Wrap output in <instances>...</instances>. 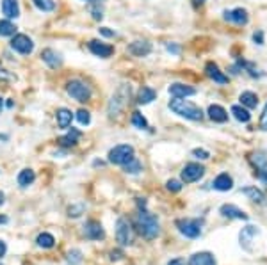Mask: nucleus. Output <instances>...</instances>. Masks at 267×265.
<instances>
[{
	"label": "nucleus",
	"mask_w": 267,
	"mask_h": 265,
	"mask_svg": "<svg viewBox=\"0 0 267 265\" xmlns=\"http://www.w3.org/2000/svg\"><path fill=\"white\" fill-rule=\"evenodd\" d=\"M68 263H71V265H79L80 261H82V253H80L79 249H73V251H70L68 253Z\"/></svg>",
	"instance_id": "c9c22d12"
},
{
	"label": "nucleus",
	"mask_w": 267,
	"mask_h": 265,
	"mask_svg": "<svg viewBox=\"0 0 267 265\" xmlns=\"http://www.w3.org/2000/svg\"><path fill=\"white\" fill-rule=\"evenodd\" d=\"M128 100H130V86L128 84H121L118 89L114 91V94L109 100V116L110 117L118 116Z\"/></svg>",
	"instance_id": "7ed1b4c3"
},
{
	"label": "nucleus",
	"mask_w": 267,
	"mask_h": 265,
	"mask_svg": "<svg viewBox=\"0 0 267 265\" xmlns=\"http://www.w3.org/2000/svg\"><path fill=\"white\" fill-rule=\"evenodd\" d=\"M205 175V168L198 162H191V164H185L182 169V182L184 183H193L198 182L200 178H203Z\"/></svg>",
	"instance_id": "9d476101"
},
{
	"label": "nucleus",
	"mask_w": 267,
	"mask_h": 265,
	"mask_svg": "<svg viewBox=\"0 0 267 265\" xmlns=\"http://www.w3.org/2000/svg\"><path fill=\"white\" fill-rule=\"evenodd\" d=\"M66 93L70 94L75 101L86 103V101L91 100L93 91H91V87L87 86L86 82H82V80H79V78H73V80H70V82L66 84Z\"/></svg>",
	"instance_id": "20e7f679"
},
{
	"label": "nucleus",
	"mask_w": 267,
	"mask_h": 265,
	"mask_svg": "<svg viewBox=\"0 0 267 265\" xmlns=\"http://www.w3.org/2000/svg\"><path fill=\"white\" fill-rule=\"evenodd\" d=\"M136 226H138L139 233L148 240H154L161 233V224H159L157 215L150 214L146 210H139L138 217H136Z\"/></svg>",
	"instance_id": "f257e3e1"
},
{
	"label": "nucleus",
	"mask_w": 267,
	"mask_h": 265,
	"mask_svg": "<svg viewBox=\"0 0 267 265\" xmlns=\"http://www.w3.org/2000/svg\"><path fill=\"white\" fill-rule=\"evenodd\" d=\"M32 4L36 6V8L40 9V11L43 13H50L55 9V2L54 0H32Z\"/></svg>",
	"instance_id": "72a5a7b5"
},
{
	"label": "nucleus",
	"mask_w": 267,
	"mask_h": 265,
	"mask_svg": "<svg viewBox=\"0 0 267 265\" xmlns=\"http://www.w3.org/2000/svg\"><path fill=\"white\" fill-rule=\"evenodd\" d=\"M224 20L226 22H232L235 25H246L249 22V16H247V11L242 8H235L230 9V11H224Z\"/></svg>",
	"instance_id": "2eb2a0df"
},
{
	"label": "nucleus",
	"mask_w": 267,
	"mask_h": 265,
	"mask_svg": "<svg viewBox=\"0 0 267 265\" xmlns=\"http://www.w3.org/2000/svg\"><path fill=\"white\" fill-rule=\"evenodd\" d=\"M240 192H242L244 196H247L249 199H253V201L260 203V205H265V203H267L265 194H263V192L260 191V189H256V187H244V189H240Z\"/></svg>",
	"instance_id": "cd10ccee"
},
{
	"label": "nucleus",
	"mask_w": 267,
	"mask_h": 265,
	"mask_svg": "<svg viewBox=\"0 0 267 265\" xmlns=\"http://www.w3.org/2000/svg\"><path fill=\"white\" fill-rule=\"evenodd\" d=\"M201 226L203 222L200 219H178L177 221V228L184 237L187 238H196L201 235Z\"/></svg>",
	"instance_id": "0eeeda50"
},
{
	"label": "nucleus",
	"mask_w": 267,
	"mask_h": 265,
	"mask_svg": "<svg viewBox=\"0 0 267 265\" xmlns=\"http://www.w3.org/2000/svg\"><path fill=\"white\" fill-rule=\"evenodd\" d=\"M212 187L219 192H226L233 189V178L228 173H221L219 176H216L212 182Z\"/></svg>",
	"instance_id": "f3484780"
},
{
	"label": "nucleus",
	"mask_w": 267,
	"mask_h": 265,
	"mask_svg": "<svg viewBox=\"0 0 267 265\" xmlns=\"http://www.w3.org/2000/svg\"><path fill=\"white\" fill-rule=\"evenodd\" d=\"M232 114H233V117H235L237 121H240V123H247V121L251 119V114H249V110H247L246 107H242V105H233L232 107Z\"/></svg>",
	"instance_id": "7c9ffc66"
},
{
	"label": "nucleus",
	"mask_w": 267,
	"mask_h": 265,
	"mask_svg": "<svg viewBox=\"0 0 267 265\" xmlns=\"http://www.w3.org/2000/svg\"><path fill=\"white\" fill-rule=\"evenodd\" d=\"M6 251H8V246H6V242H4V240H0V258L4 256Z\"/></svg>",
	"instance_id": "49530a36"
},
{
	"label": "nucleus",
	"mask_w": 267,
	"mask_h": 265,
	"mask_svg": "<svg viewBox=\"0 0 267 265\" xmlns=\"http://www.w3.org/2000/svg\"><path fill=\"white\" fill-rule=\"evenodd\" d=\"M166 187H168V191H171V192H180L182 191V183L178 182V180H168Z\"/></svg>",
	"instance_id": "4c0bfd02"
},
{
	"label": "nucleus",
	"mask_w": 267,
	"mask_h": 265,
	"mask_svg": "<svg viewBox=\"0 0 267 265\" xmlns=\"http://www.w3.org/2000/svg\"><path fill=\"white\" fill-rule=\"evenodd\" d=\"M169 94L175 98H187V96H193L196 94V89L193 86H187V84H180V82H175L169 86Z\"/></svg>",
	"instance_id": "dca6fc26"
},
{
	"label": "nucleus",
	"mask_w": 267,
	"mask_h": 265,
	"mask_svg": "<svg viewBox=\"0 0 267 265\" xmlns=\"http://www.w3.org/2000/svg\"><path fill=\"white\" fill-rule=\"evenodd\" d=\"M189 265H217L216 258L208 251H201V253H194L189 258Z\"/></svg>",
	"instance_id": "aec40b11"
},
{
	"label": "nucleus",
	"mask_w": 267,
	"mask_h": 265,
	"mask_svg": "<svg viewBox=\"0 0 267 265\" xmlns=\"http://www.w3.org/2000/svg\"><path fill=\"white\" fill-rule=\"evenodd\" d=\"M87 48H89V52L93 55H96V57H102V59H107V57H110V55L114 54L112 45L103 43V41H98V39H91L89 43H87Z\"/></svg>",
	"instance_id": "9b49d317"
},
{
	"label": "nucleus",
	"mask_w": 267,
	"mask_h": 265,
	"mask_svg": "<svg viewBox=\"0 0 267 265\" xmlns=\"http://www.w3.org/2000/svg\"><path fill=\"white\" fill-rule=\"evenodd\" d=\"M121 168H123V171H125V173H130V175H136V173L141 171L143 166H141V162H139V160L136 159V157H134L132 160H128V162H126L125 166H121Z\"/></svg>",
	"instance_id": "f704fd0d"
},
{
	"label": "nucleus",
	"mask_w": 267,
	"mask_h": 265,
	"mask_svg": "<svg viewBox=\"0 0 267 265\" xmlns=\"http://www.w3.org/2000/svg\"><path fill=\"white\" fill-rule=\"evenodd\" d=\"M91 6H93V8H91V13H93V18L94 20H102V9H100L98 8V6H100V2H98V4H91Z\"/></svg>",
	"instance_id": "79ce46f5"
},
{
	"label": "nucleus",
	"mask_w": 267,
	"mask_h": 265,
	"mask_svg": "<svg viewBox=\"0 0 267 265\" xmlns=\"http://www.w3.org/2000/svg\"><path fill=\"white\" fill-rule=\"evenodd\" d=\"M168 52H171V54H178L180 48H178L177 45H168Z\"/></svg>",
	"instance_id": "09e8293b"
},
{
	"label": "nucleus",
	"mask_w": 267,
	"mask_h": 265,
	"mask_svg": "<svg viewBox=\"0 0 267 265\" xmlns=\"http://www.w3.org/2000/svg\"><path fill=\"white\" fill-rule=\"evenodd\" d=\"M98 32H100V34H102V36H105V38H112V36L116 34V32H114V31H109V29H107V27H100V29H98Z\"/></svg>",
	"instance_id": "a18cd8bd"
},
{
	"label": "nucleus",
	"mask_w": 267,
	"mask_h": 265,
	"mask_svg": "<svg viewBox=\"0 0 267 265\" xmlns=\"http://www.w3.org/2000/svg\"><path fill=\"white\" fill-rule=\"evenodd\" d=\"M121 256H123V253H119V251H112V253H110V260H119Z\"/></svg>",
	"instance_id": "de8ad7c7"
},
{
	"label": "nucleus",
	"mask_w": 267,
	"mask_h": 265,
	"mask_svg": "<svg viewBox=\"0 0 267 265\" xmlns=\"http://www.w3.org/2000/svg\"><path fill=\"white\" fill-rule=\"evenodd\" d=\"M155 98H157V91H155L154 87L143 86L138 93V103L139 105H148V103H152Z\"/></svg>",
	"instance_id": "b1692460"
},
{
	"label": "nucleus",
	"mask_w": 267,
	"mask_h": 265,
	"mask_svg": "<svg viewBox=\"0 0 267 265\" xmlns=\"http://www.w3.org/2000/svg\"><path fill=\"white\" fill-rule=\"evenodd\" d=\"M193 155L196 157V159H200V160H207L208 157H210V153H208L207 150L196 148V150H193Z\"/></svg>",
	"instance_id": "ea45409f"
},
{
	"label": "nucleus",
	"mask_w": 267,
	"mask_h": 265,
	"mask_svg": "<svg viewBox=\"0 0 267 265\" xmlns=\"http://www.w3.org/2000/svg\"><path fill=\"white\" fill-rule=\"evenodd\" d=\"M249 162H251L255 175L258 176L262 182L267 183V152L265 150H256V152L249 153Z\"/></svg>",
	"instance_id": "39448f33"
},
{
	"label": "nucleus",
	"mask_w": 267,
	"mask_h": 265,
	"mask_svg": "<svg viewBox=\"0 0 267 265\" xmlns=\"http://www.w3.org/2000/svg\"><path fill=\"white\" fill-rule=\"evenodd\" d=\"M77 119H79L80 125H89V123H91V114H89V110L80 109L79 112H77Z\"/></svg>",
	"instance_id": "e433bc0d"
},
{
	"label": "nucleus",
	"mask_w": 267,
	"mask_h": 265,
	"mask_svg": "<svg viewBox=\"0 0 267 265\" xmlns=\"http://www.w3.org/2000/svg\"><path fill=\"white\" fill-rule=\"evenodd\" d=\"M4 201H6V196H4V192L0 191V205H4Z\"/></svg>",
	"instance_id": "3c124183"
},
{
	"label": "nucleus",
	"mask_w": 267,
	"mask_h": 265,
	"mask_svg": "<svg viewBox=\"0 0 267 265\" xmlns=\"http://www.w3.org/2000/svg\"><path fill=\"white\" fill-rule=\"evenodd\" d=\"M18 185L20 187H29V185H32L36 180V173L32 171V169H22L20 173H18Z\"/></svg>",
	"instance_id": "c85d7f7f"
},
{
	"label": "nucleus",
	"mask_w": 267,
	"mask_h": 265,
	"mask_svg": "<svg viewBox=\"0 0 267 265\" xmlns=\"http://www.w3.org/2000/svg\"><path fill=\"white\" fill-rule=\"evenodd\" d=\"M13 78H15V77H13V75L9 73L6 68L0 66V80H2V82H8V80H13Z\"/></svg>",
	"instance_id": "37998d69"
},
{
	"label": "nucleus",
	"mask_w": 267,
	"mask_h": 265,
	"mask_svg": "<svg viewBox=\"0 0 267 265\" xmlns=\"http://www.w3.org/2000/svg\"><path fill=\"white\" fill-rule=\"evenodd\" d=\"M82 212H84V205H73V207H70V210H68V215H70V217H79Z\"/></svg>",
	"instance_id": "58836bf2"
},
{
	"label": "nucleus",
	"mask_w": 267,
	"mask_h": 265,
	"mask_svg": "<svg viewBox=\"0 0 267 265\" xmlns=\"http://www.w3.org/2000/svg\"><path fill=\"white\" fill-rule=\"evenodd\" d=\"M168 265H184V261H182L180 258H175V260H171Z\"/></svg>",
	"instance_id": "8fccbe9b"
},
{
	"label": "nucleus",
	"mask_w": 267,
	"mask_h": 265,
	"mask_svg": "<svg viewBox=\"0 0 267 265\" xmlns=\"http://www.w3.org/2000/svg\"><path fill=\"white\" fill-rule=\"evenodd\" d=\"M11 48L22 55H29L34 50V41L25 34H15L11 39Z\"/></svg>",
	"instance_id": "1a4fd4ad"
},
{
	"label": "nucleus",
	"mask_w": 267,
	"mask_h": 265,
	"mask_svg": "<svg viewBox=\"0 0 267 265\" xmlns=\"http://www.w3.org/2000/svg\"><path fill=\"white\" fill-rule=\"evenodd\" d=\"M134 159V148L130 145H118L109 152V162L116 166H125Z\"/></svg>",
	"instance_id": "423d86ee"
},
{
	"label": "nucleus",
	"mask_w": 267,
	"mask_h": 265,
	"mask_svg": "<svg viewBox=\"0 0 267 265\" xmlns=\"http://www.w3.org/2000/svg\"><path fill=\"white\" fill-rule=\"evenodd\" d=\"M128 52L136 57H146L152 52V45L148 41H134V43H130Z\"/></svg>",
	"instance_id": "5701e85b"
},
{
	"label": "nucleus",
	"mask_w": 267,
	"mask_h": 265,
	"mask_svg": "<svg viewBox=\"0 0 267 265\" xmlns=\"http://www.w3.org/2000/svg\"><path fill=\"white\" fill-rule=\"evenodd\" d=\"M207 114L214 123H226L228 121V112L224 110V107L217 105V103H214V105L208 107Z\"/></svg>",
	"instance_id": "4be33fe9"
},
{
	"label": "nucleus",
	"mask_w": 267,
	"mask_h": 265,
	"mask_svg": "<svg viewBox=\"0 0 267 265\" xmlns=\"http://www.w3.org/2000/svg\"><path fill=\"white\" fill-rule=\"evenodd\" d=\"M258 126H260V130H267V103H265V107H263V110H262V116H260Z\"/></svg>",
	"instance_id": "a19ab883"
},
{
	"label": "nucleus",
	"mask_w": 267,
	"mask_h": 265,
	"mask_svg": "<svg viewBox=\"0 0 267 265\" xmlns=\"http://www.w3.org/2000/svg\"><path fill=\"white\" fill-rule=\"evenodd\" d=\"M169 109L173 110L175 114H178L180 117L191 121H201L203 119V110L201 107H198L193 101L185 100V98H175V100L169 101Z\"/></svg>",
	"instance_id": "f03ea898"
},
{
	"label": "nucleus",
	"mask_w": 267,
	"mask_h": 265,
	"mask_svg": "<svg viewBox=\"0 0 267 265\" xmlns=\"http://www.w3.org/2000/svg\"><path fill=\"white\" fill-rule=\"evenodd\" d=\"M258 233H260L258 226H253V224H249V226L242 228V230H240V233H239L240 246H242L246 251H251V242H253V238H255Z\"/></svg>",
	"instance_id": "ddd939ff"
},
{
	"label": "nucleus",
	"mask_w": 267,
	"mask_h": 265,
	"mask_svg": "<svg viewBox=\"0 0 267 265\" xmlns=\"http://www.w3.org/2000/svg\"><path fill=\"white\" fill-rule=\"evenodd\" d=\"M2 107H4V100L0 98V112H2Z\"/></svg>",
	"instance_id": "5fc2aeb1"
},
{
	"label": "nucleus",
	"mask_w": 267,
	"mask_h": 265,
	"mask_svg": "<svg viewBox=\"0 0 267 265\" xmlns=\"http://www.w3.org/2000/svg\"><path fill=\"white\" fill-rule=\"evenodd\" d=\"M253 41H255L256 45H263V32L262 31L255 32V34H253Z\"/></svg>",
	"instance_id": "c03bdc74"
},
{
	"label": "nucleus",
	"mask_w": 267,
	"mask_h": 265,
	"mask_svg": "<svg viewBox=\"0 0 267 265\" xmlns=\"http://www.w3.org/2000/svg\"><path fill=\"white\" fill-rule=\"evenodd\" d=\"M205 75H207L210 80H214L216 84H221V86H224V84H228V75H224L223 71L219 70V66H217L214 61H208L207 64H205Z\"/></svg>",
	"instance_id": "f8f14e48"
},
{
	"label": "nucleus",
	"mask_w": 267,
	"mask_h": 265,
	"mask_svg": "<svg viewBox=\"0 0 267 265\" xmlns=\"http://www.w3.org/2000/svg\"><path fill=\"white\" fill-rule=\"evenodd\" d=\"M8 222V217L6 215H0V224H6Z\"/></svg>",
	"instance_id": "603ef678"
},
{
	"label": "nucleus",
	"mask_w": 267,
	"mask_h": 265,
	"mask_svg": "<svg viewBox=\"0 0 267 265\" xmlns=\"http://www.w3.org/2000/svg\"><path fill=\"white\" fill-rule=\"evenodd\" d=\"M239 100H240V105L246 107V109H255V107L258 105V94L253 93V91H244V93H240Z\"/></svg>",
	"instance_id": "a878e982"
},
{
	"label": "nucleus",
	"mask_w": 267,
	"mask_h": 265,
	"mask_svg": "<svg viewBox=\"0 0 267 265\" xmlns=\"http://www.w3.org/2000/svg\"><path fill=\"white\" fill-rule=\"evenodd\" d=\"M18 27L13 24L11 20H0V36L2 38H9V36H15Z\"/></svg>",
	"instance_id": "c756f323"
},
{
	"label": "nucleus",
	"mask_w": 267,
	"mask_h": 265,
	"mask_svg": "<svg viewBox=\"0 0 267 265\" xmlns=\"http://www.w3.org/2000/svg\"><path fill=\"white\" fill-rule=\"evenodd\" d=\"M36 244L40 247H43V249H50V247L55 246V238L50 233H40L38 238H36Z\"/></svg>",
	"instance_id": "2f4dec72"
},
{
	"label": "nucleus",
	"mask_w": 267,
	"mask_h": 265,
	"mask_svg": "<svg viewBox=\"0 0 267 265\" xmlns=\"http://www.w3.org/2000/svg\"><path fill=\"white\" fill-rule=\"evenodd\" d=\"M41 59H43L45 63H47L50 68H59L61 64H63V59H61V55L57 54L55 50H52V48H47V50L41 52Z\"/></svg>",
	"instance_id": "393cba45"
},
{
	"label": "nucleus",
	"mask_w": 267,
	"mask_h": 265,
	"mask_svg": "<svg viewBox=\"0 0 267 265\" xmlns=\"http://www.w3.org/2000/svg\"><path fill=\"white\" fill-rule=\"evenodd\" d=\"M84 2H87V4H98L100 0H84Z\"/></svg>",
	"instance_id": "864d4df0"
},
{
	"label": "nucleus",
	"mask_w": 267,
	"mask_h": 265,
	"mask_svg": "<svg viewBox=\"0 0 267 265\" xmlns=\"http://www.w3.org/2000/svg\"><path fill=\"white\" fill-rule=\"evenodd\" d=\"M116 240L119 242V246H130L134 240V230L128 219L119 217L116 221Z\"/></svg>",
	"instance_id": "6e6552de"
},
{
	"label": "nucleus",
	"mask_w": 267,
	"mask_h": 265,
	"mask_svg": "<svg viewBox=\"0 0 267 265\" xmlns=\"http://www.w3.org/2000/svg\"><path fill=\"white\" fill-rule=\"evenodd\" d=\"M132 125L136 126V128H139V130H145V128H148V121H146V117L143 116L141 112H138V110H136V112L132 114Z\"/></svg>",
	"instance_id": "473e14b6"
},
{
	"label": "nucleus",
	"mask_w": 267,
	"mask_h": 265,
	"mask_svg": "<svg viewBox=\"0 0 267 265\" xmlns=\"http://www.w3.org/2000/svg\"><path fill=\"white\" fill-rule=\"evenodd\" d=\"M84 235L89 240H102L105 237V231H103L102 224L98 221H87L84 224Z\"/></svg>",
	"instance_id": "4468645a"
},
{
	"label": "nucleus",
	"mask_w": 267,
	"mask_h": 265,
	"mask_svg": "<svg viewBox=\"0 0 267 265\" xmlns=\"http://www.w3.org/2000/svg\"><path fill=\"white\" fill-rule=\"evenodd\" d=\"M79 137H80V132L77 128H71L70 132L66 134V136L59 137V145L63 146V148H71V146H75L77 143H79Z\"/></svg>",
	"instance_id": "bb28decb"
},
{
	"label": "nucleus",
	"mask_w": 267,
	"mask_h": 265,
	"mask_svg": "<svg viewBox=\"0 0 267 265\" xmlns=\"http://www.w3.org/2000/svg\"><path fill=\"white\" fill-rule=\"evenodd\" d=\"M196 2H200V4H201V2H205V0H196Z\"/></svg>",
	"instance_id": "6e6d98bb"
},
{
	"label": "nucleus",
	"mask_w": 267,
	"mask_h": 265,
	"mask_svg": "<svg viewBox=\"0 0 267 265\" xmlns=\"http://www.w3.org/2000/svg\"><path fill=\"white\" fill-rule=\"evenodd\" d=\"M2 13L8 20L18 18L20 16V4L18 0H2Z\"/></svg>",
	"instance_id": "412c9836"
},
{
	"label": "nucleus",
	"mask_w": 267,
	"mask_h": 265,
	"mask_svg": "<svg viewBox=\"0 0 267 265\" xmlns=\"http://www.w3.org/2000/svg\"><path fill=\"white\" fill-rule=\"evenodd\" d=\"M219 212H221V215H223V217L247 221V214L244 210H240L239 207H235V205H223V207L219 208Z\"/></svg>",
	"instance_id": "6ab92c4d"
},
{
	"label": "nucleus",
	"mask_w": 267,
	"mask_h": 265,
	"mask_svg": "<svg viewBox=\"0 0 267 265\" xmlns=\"http://www.w3.org/2000/svg\"><path fill=\"white\" fill-rule=\"evenodd\" d=\"M55 121H57V126H59L61 130L70 128L71 121H73V112H71L70 109H66V107H61V109H57V112H55Z\"/></svg>",
	"instance_id": "a211bd4d"
}]
</instances>
